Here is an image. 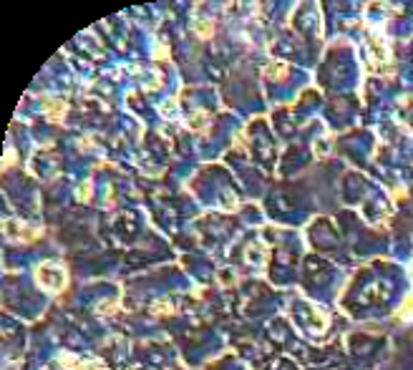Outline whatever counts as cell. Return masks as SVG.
<instances>
[{
  "mask_svg": "<svg viewBox=\"0 0 413 370\" xmlns=\"http://www.w3.org/2000/svg\"><path fill=\"white\" fill-rule=\"evenodd\" d=\"M46 111L53 116V118H58V116H63V111H66V103L63 101H46Z\"/></svg>",
  "mask_w": 413,
  "mask_h": 370,
  "instance_id": "2",
  "label": "cell"
},
{
  "mask_svg": "<svg viewBox=\"0 0 413 370\" xmlns=\"http://www.w3.org/2000/svg\"><path fill=\"white\" fill-rule=\"evenodd\" d=\"M38 285H40L43 290L58 292V290L66 285V272H63V267H58V264H43V267H38Z\"/></svg>",
  "mask_w": 413,
  "mask_h": 370,
  "instance_id": "1",
  "label": "cell"
}]
</instances>
